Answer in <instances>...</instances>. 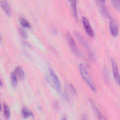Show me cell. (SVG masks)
Here are the masks:
<instances>
[{
  "mask_svg": "<svg viewBox=\"0 0 120 120\" xmlns=\"http://www.w3.org/2000/svg\"><path fill=\"white\" fill-rule=\"evenodd\" d=\"M0 86H1V87L3 86V83H2V81L1 79H0Z\"/></svg>",
  "mask_w": 120,
  "mask_h": 120,
  "instance_id": "d6986e66",
  "label": "cell"
},
{
  "mask_svg": "<svg viewBox=\"0 0 120 120\" xmlns=\"http://www.w3.org/2000/svg\"><path fill=\"white\" fill-rule=\"evenodd\" d=\"M99 1H100V2H101L102 3H103V4H104V3L106 2V0H99Z\"/></svg>",
  "mask_w": 120,
  "mask_h": 120,
  "instance_id": "ffe728a7",
  "label": "cell"
},
{
  "mask_svg": "<svg viewBox=\"0 0 120 120\" xmlns=\"http://www.w3.org/2000/svg\"><path fill=\"white\" fill-rule=\"evenodd\" d=\"M20 33L21 34V35L24 38H27L28 35H27V33L26 32V30L24 29H20Z\"/></svg>",
  "mask_w": 120,
  "mask_h": 120,
  "instance_id": "ac0fdd59",
  "label": "cell"
},
{
  "mask_svg": "<svg viewBox=\"0 0 120 120\" xmlns=\"http://www.w3.org/2000/svg\"><path fill=\"white\" fill-rule=\"evenodd\" d=\"M4 114L5 117L7 119H10L11 116V111H10V108L9 107V106L7 104H4Z\"/></svg>",
  "mask_w": 120,
  "mask_h": 120,
  "instance_id": "9a60e30c",
  "label": "cell"
},
{
  "mask_svg": "<svg viewBox=\"0 0 120 120\" xmlns=\"http://www.w3.org/2000/svg\"><path fill=\"white\" fill-rule=\"evenodd\" d=\"M62 120H67V119L66 116H64V117H63V118L62 119Z\"/></svg>",
  "mask_w": 120,
  "mask_h": 120,
  "instance_id": "7402d4cb",
  "label": "cell"
},
{
  "mask_svg": "<svg viewBox=\"0 0 120 120\" xmlns=\"http://www.w3.org/2000/svg\"><path fill=\"white\" fill-rule=\"evenodd\" d=\"M19 22H20L21 26L23 27V28H24V29H26V28L30 29V28H31V25H30V22L28 20H26V19H24L23 17H21L19 19Z\"/></svg>",
  "mask_w": 120,
  "mask_h": 120,
  "instance_id": "8fae6325",
  "label": "cell"
},
{
  "mask_svg": "<svg viewBox=\"0 0 120 120\" xmlns=\"http://www.w3.org/2000/svg\"><path fill=\"white\" fill-rule=\"evenodd\" d=\"M69 88L70 91H71L72 93H74V95H76V90L75 87L74 86V85H72V84H69Z\"/></svg>",
  "mask_w": 120,
  "mask_h": 120,
  "instance_id": "e0dca14e",
  "label": "cell"
},
{
  "mask_svg": "<svg viewBox=\"0 0 120 120\" xmlns=\"http://www.w3.org/2000/svg\"><path fill=\"white\" fill-rule=\"evenodd\" d=\"M82 23L83 26V28L85 29L86 33H87V35L91 38L94 37V31L93 29L91 26V24L90 23V21H88V19L86 17H83L82 18Z\"/></svg>",
  "mask_w": 120,
  "mask_h": 120,
  "instance_id": "52a82bcc",
  "label": "cell"
},
{
  "mask_svg": "<svg viewBox=\"0 0 120 120\" xmlns=\"http://www.w3.org/2000/svg\"><path fill=\"white\" fill-rule=\"evenodd\" d=\"M48 77L50 81V83L52 85V86L54 88V89L58 92L61 93L62 92V86L61 83L59 79V77L57 76L56 74L51 69H48Z\"/></svg>",
  "mask_w": 120,
  "mask_h": 120,
  "instance_id": "3957f363",
  "label": "cell"
},
{
  "mask_svg": "<svg viewBox=\"0 0 120 120\" xmlns=\"http://www.w3.org/2000/svg\"><path fill=\"white\" fill-rule=\"evenodd\" d=\"M2 36H1V35H0V43L2 42Z\"/></svg>",
  "mask_w": 120,
  "mask_h": 120,
  "instance_id": "603a6c76",
  "label": "cell"
},
{
  "mask_svg": "<svg viewBox=\"0 0 120 120\" xmlns=\"http://www.w3.org/2000/svg\"><path fill=\"white\" fill-rule=\"evenodd\" d=\"M109 33L112 37L116 38L119 35V30L118 24L113 19H110V21L109 22Z\"/></svg>",
  "mask_w": 120,
  "mask_h": 120,
  "instance_id": "8992f818",
  "label": "cell"
},
{
  "mask_svg": "<svg viewBox=\"0 0 120 120\" xmlns=\"http://www.w3.org/2000/svg\"><path fill=\"white\" fill-rule=\"evenodd\" d=\"M0 7L7 16H11V7L8 0H0Z\"/></svg>",
  "mask_w": 120,
  "mask_h": 120,
  "instance_id": "ba28073f",
  "label": "cell"
},
{
  "mask_svg": "<svg viewBox=\"0 0 120 120\" xmlns=\"http://www.w3.org/2000/svg\"><path fill=\"white\" fill-rule=\"evenodd\" d=\"M98 6H99V11L101 13V14L107 19H110V17H111L110 14H109L108 9L103 4V3H102L101 2L99 1L98 2Z\"/></svg>",
  "mask_w": 120,
  "mask_h": 120,
  "instance_id": "9c48e42d",
  "label": "cell"
},
{
  "mask_svg": "<svg viewBox=\"0 0 120 120\" xmlns=\"http://www.w3.org/2000/svg\"><path fill=\"white\" fill-rule=\"evenodd\" d=\"M71 2V11H72V14L73 16L74 17V19L76 20V21H78V10H77V2L76 0H70Z\"/></svg>",
  "mask_w": 120,
  "mask_h": 120,
  "instance_id": "30bf717a",
  "label": "cell"
},
{
  "mask_svg": "<svg viewBox=\"0 0 120 120\" xmlns=\"http://www.w3.org/2000/svg\"><path fill=\"white\" fill-rule=\"evenodd\" d=\"M111 2L115 9L120 11V0H111Z\"/></svg>",
  "mask_w": 120,
  "mask_h": 120,
  "instance_id": "2e32d148",
  "label": "cell"
},
{
  "mask_svg": "<svg viewBox=\"0 0 120 120\" xmlns=\"http://www.w3.org/2000/svg\"><path fill=\"white\" fill-rule=\"evenodd\" d=\"M69 1H70V0H69Z\"/></svg>",
  "mask_w": 120,
  "mask_h": 120,
  "instance_id": "d4e9b609",
  "label": "cell"
},
{
  "mask_svg": "<svg viewBox=\"0 0 120 120\" xmlns=\"http://www.w3.org/2000/svg\"><path fill=\"white\" fill-rule=\"evenodd\" d=\"M14 71L16 72L18 78H19L21 80H23L24 79V78H25V71H24V70L23 69L22 67H17Z\"/></svg>",
  "mask_w": 120,
  "mask_h": 120,
  "instance_id": "7c38bea8",
  "label": "cell"
},
{
  "mask_svg": "<svg viewBox=\"0 0 120 120\" xmlns=\"http://www.w3.org/2000/svg\"><path fill=\"white\" fill-rule=\"evenodd\" d=\"M2 109V105H1V103H0V111Z\"/></svg>",
  "mask_w": 120,
  "mask_h": 120,
  "instance_id": "cb8c5ba5",
  "label": "cell"
},
{
  "mask_svg": "<svg viewBox=\"0 0 120 120\" xmlns=\"http://www.w3.org/2000/svg\"><path fill=\"white\" fill-rule=\"evenodd\" d=\"M101 120H107V119H106V118H105V116H103L102 117V119H101Z\"/></svg>",
  "mask_w": 120,
  "mask_h": 120,
  "instance_id": "44dd1931",
  "label": "cell"
},
{
  "mask_svg": "<svg viewBox=\"0 0 120 120\" xmlns=\"http://www.w3.org/2000/svg\"><path fill=\"white\" fill-rule=\"evenodd\" d=\"M67 42L68 45L71 49V50L72 51V52L77 56L79 57H83V55L81 54V52L80 51V49H79L76 42L75 41V40L74 39V38L71 36V34H69V33L67 34Z\"/></svg>",
  "mask_w": 120,
  "mask_h": 120,
  "instance_id": "277c9868",
  "label": "cell"
},
{
  "mask_svg": "<svg viewBox=\"0 0 120 120\" xmlns=\"http://www.w3.org/2000/svg\"><path fill=\"white\" fill-rule=\"evenodd\" d=\"M111 66H112V70L113 78L114 79V81L120 88V73H119L118 65L114 59H111Z\"/></svg>",
  "mask_w": 120,
  "mask_h": 120,
  "instance_id": "5b68a950",
  "label": "cell"
},
{
  "mask_svg": "<svg viewBox=\"0 0 120 120\" xmlns=\"http://www.w3.org/2000/svg\"><path fill=\"white\" fill-rule=\"evenodd\" d=\"M11 85L14 88H16L18 85V76L15 72V71H12L11 74Z\"/></svg>",
  "mask_w": 120,
  "mask_h": 120,
  "instance_id": "4fadbf2b",
  "label": "cell"
},
{
  "mask_svg": "<svg viewBox=\"0 0 120 120\" xmlns=\"http://www.w3.org/2000/svg\"><path fill=\"white\" fill-rule=\"evenodd\" d=\"M79 72H80V74H81L82 79L86 83V85L90 88V89L93 92L96 93L97 88H96L95 84L93 80L92 79L91 76L90 75V73L88 72L87 68L83 64H79Z\"/></svg>",
  "mask_w": 120,
  "mask_h": 120,
  "instance_id": "6da1fadb",
  "label": "cell"
},
{
  "mask_svg": "<svg viewBox=\"0 0 120 120\" xmlns=\"http://www.w3.org/2000/svg\"><path fill=\"white\" fill-rule=\"evenodd\" d=\"M79 41L80 42L81 45L84 47V49H86V51L87 52L90 59L92 60V61H95L96 60V55L95 53L93 50V49L92 48L91 45L89 44V42L86 40V39H85V38L83 36H82L81 34H79V33H75Z\"/></svg>",
  "mask_w": 120,
  "mask_h": 120,
  "instance_id": "7a4b0ae2",
  "label": "cell"
},
{
  "mask_svg": "<svg viewBox=\"0 0 120 120\" xmlns=\"http://www.w3.org/2000/svg\"><path fill=\"white\" fill-rule=\"evenodd\" d=\"M21 113H22V115L26 119V118H30L31 116H33V114L31 110H30L29 109L26 108V107H23L21 110Z\"/></svg>",
  "mask_w": 120,
  "mask_h": 120,
  "instance_id": "5bb4252c",
  "label": "cell"
}]
</instances>
